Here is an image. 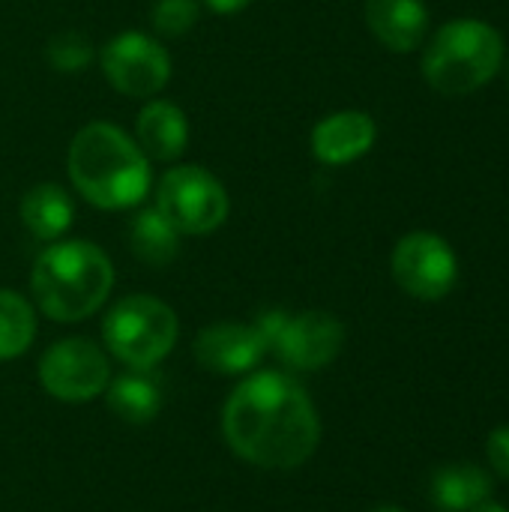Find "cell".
Returning a JSON list of instances; mask_svg holds the SVG:
<instances>
[{"label": "cell", "mask_w": 509, "mask_h": 512, "mask_svg": "<svg viewBox=\"0 0 509 512\" xmlns=\"http://www.w3.org/2000/svg\"><path fill=\"white\" fill-rule=\"evenodd\" d=\"M489 465L495 468V474H501L504 480H509V426L504 429H495L489 435Z\"/></svg>", "instance_id": "obj_22"}, {"label": "cell", "mask_w": 509, "mask_h": 512, "mask_svg": "<svg viewBox=\"0 0 509 512\" xmlns=\"http://www.w3.org/2000/svg\"><path fill=\"white\" fill-rule=\"evenodd\" d=\"M30 288L36 306L60 324L84 321L114 288L111 258L87 240L51 243L33 264Z\"/></svg>", "instance_id": "obj_3"}, {"label": "cell", "mask_w": 509, "mask_h": 512, "mask_svg": "<svg viewBox=\"0 0 509 512\" xmlns=\"http://www.w3.org/2000/svg\"><path fill=\"white\" fill-rule=\"evenodd\" d=\"M468 512H507L501 504H480V507H474V510Z\"/></svg>", "instance_id": "obj_24"}, {"label": "cell", "mask_w": 509, "mask_h": 512, "mask_svg": "<svg viewBox=\"0 0 509 512\" xmlns=\"http://www.w3.org/2000/svg\"><path fill=\"white\" fill-rule=\"evenodd\" d=\"M504 66V36L480 18L447 21L423 51V78L441 96H468Z\"/></svg>", "instance_id": "obj_4"}, {"label": "cell", "mask_w": 509, "mask_h": 512, "mask_svg": "<svg viewBox=\"0 0 509 512\" xmlns=\"http://www.w3.org/2000/svg\"><path fill=\"white\" fill-rule=\"evenodd\" d=\"M177 315L168 303L150 294L117 300L102 321V342L129 369L159 366L177 345Z\"/></svg>", "instance_id": "obj_5"}, {"label": "cell", "mask_w": 509, "mask_h": 512, "mask_svg": "<svg viewBox=\"0 0 509 512\" xmlns=\"http://www.w3.org/2000/svg\"><path fill=\"white\" fill-rule=\"evenodd\" d=\"M390 270L405 294L426 303L444 300L459 279V261L453 246L432 231L405 234L393 249Z\"/></svg>", "instance_id": "obj_8"}, {"label": "cell", "mask_w": 509, "mask_h": 512, "mask_svg": "<svg viewBox=\"0 0 509 512\" xmlns=\"http://www.w3.org/2000/svg\"><path fill=\"white\" fill-rule=\"evenodd\" d=\"M147 372L150 369H132L126 375L108 381V387H105V402H108L111 414L129 426H144V423L156 420V414L162 411L159 381Z\"/></svg>", "instance_id": "obj_16"}, {"label": "cell", "mask_w": 509, "mask_h": 512, "mask_svg": "<svg viewBox=\"0 0 509 512\" xmlns=\"http://www.w3.org/2000/svg\"><path fill=\"white\" fill-rule=\"evenodd\" d=\"M36 336L33 306L9 288H0V363L21 357Z\"/></svg>", "instance_id": "obj_19"}, {"label": "cell", "mask_w": 509, "mask_h": 512, "mask_svg": "<svg viewBox=\"0 0 509 512\" xmlns=\"http://www.w3.org/2000/svg\"><path fill=\"white\" fill-rule=\"evenodd\" d=\"M492 492V480L483 468L459 462L444 465L432 477V501L444 512H468L480 504H486Z\"/></svg>", "instance_id": "obj_17"}, {"label": "cell", "mask_w": 509, "mask_h": 512, "mask_svg": "<svg viewBox=\"0 0 509 512\" xmlns=\"http://www.w3.org/2000/svg\"><path fill=\"white\" fill-rule=\"evenodd\" d=\"M21 222L36 240H60L75 216L72 198L63 186L57 183H36L33 189L24 192L21 198Z\"/></svg>", "instance_id": "obj_15"}, {"label": "cell", "mask_w": 509, "mask_h": 512, "mask_svg": "<svg viewBox=\"0 0 509 512\" xmlns=\"http://www.w3.org/2000/svg\"><path fill=\"white\" fill-rule=\"evenodd\" d=\"M378 126L366 111L327 114L312 129V156L321 165H348L375 147Z\"/></svg>", "instance_id": "obj_12"}, {"label": "cell", "mask_w": 509, "mask_h": 512, "mask_svg": "<svg viewBox=\"0 0 509 512\" xmlns=\"http://www.w3.org/2000/svg\"><path fill=\"white\" fill-rule=\"evenodd\" d=\"M153 30L162 36H183L198 21V0H156L150 9Z\"/></svg>", "instance_id": "obj_21"}, {"label": "cell", "mask_w": 509, "mask_h": 512, "mask_svg": "<svg viewBox=\"0 0 509 512\" xmlns=\"http://www.w3.org/2000/svg\"><path fill=\"white\" fill-rule=\"evenodd\" d=\"M177 234H213L228 219V192L225 186L201 165L168 168L156 189L153 204Z\"/></svg>", "instance_id": "obj_6"}, {"label": "cell", "mask_w": 509, "mask_h": 512, "mask_svg": "<svg viewBox=\"0 0 509 512\" xmlns=\"http://www.w3.org/2000/svg\"><path fill=\"white\" fill-rule=\"evenodd\" d=\"M129 246L141 264L165 267L180 252V234L156 207H147V210H138L129 225Z\"/></svg>", "instance_id": "obj_18"}, {"label": "cell", "mask_w": 509, "mask_h": 512, "mask_svg": "<svg viewBox=\"0 0 509 512\" xmlns=\"http://www.w3.org/2000/svg\"><path fill=\"white\" fill-rule=\"evenodd\" d=\"M507 84H509V63H507Z\"/></svg>", "instance_id": "obj_26"}, {"label": "cell", "mask_w": 509, "mask_h": 512, "mask_svg": "<svg viewBox=\"0 0 509 512\" xmlns=\"http://www.w3.org/2000/svg\"><path fill=\"white\" fill-rule=\"evenodd\" d=\"M345 345V327L330 312H300L288 315L279 339L270 351L279 354V360L300 372H315L330 366Z\"/></svg>", "instance_id": "obj_10"}, {"label": "cell", "mask_w": 509, "mask_h": 512, "mask_svg": "<svg viewBox=\"0 0 509 512\" xmlns=\"http://www.w3.org/2000/svg\"><path fill=\"white\" fill-rule=\"evenodd\" d=\"M45 57H48V63L57 72H66V75L69 72H81L93 60V42L84 33H78V30H63V33L51 36Z\"/></svg>", "instance_id": "obj_20"}, {"label": "cell", "mask_w": 509, "mask_h": 512, "mask_svg": "<svg viewBox=\"0 0 509 512\" xmlns=\"http://www.w3.org/2000/svg\"><path fill=\"white\" fill-rule=\"evenodd\" d=\"M75 192L99 210H126L147 198L150 165L138 141L114 123L96 120L75 132L66 156Z\"/></svg>", "instance_id": "obj_2"}, {"label": "cell", "mask_w": 509, "mask_h": 512, "mask_svg": "<svg viewBox=\"0 0 509 512\" xmlns=\"http://www.w3.org/2000/svg\"><path fill=\"white\" fill-rule=\"evenodd\" d=\"M39 381L45 393L57 402L84 405L105 393L111 381V366L96 342L84 336H69L54 342L39 357Z\"/></svg>", "instance_id": "obj_7"}, {"label": "cell", "mask_w": 509, "mask_h": 512, "mask_svg": "<svg viewBox=\"0 0 509 512\" xmlns=\"http://www.w3.org/2000/svg\"><path fill=\"white\" fill-rule=\"evenodd\" d=\"M195 360L213 375H246L255 372L270 351L255 324L216 321L195 339Z\"/></svg>", "instance_id": "obj_11"}, {"label": "cell", "mask_w": 509, "mask_h": 512, "mask_svg": "<svg viewBox=\"0 0 509 512\" xmlns=\"http://www.w3.org/2000/svg\"><path fill=\"white\" fill-rule=\"evenodd\" d=\"M252 0H204V6L210 9V12H219V15H234V12H240V9H246Z\"/></svg>", "instance_id": "obj_23"}, {"label": "cell", "mask_w": 509, "mask_h": 512, "mask_svg": "<svg viewBox=\"0 0 509 512\" xmlns=\"http://www.w3.org/2000/svg\"><path fill=\"white\" fill-rule=\"evenodd\" d=\"M135 135L144 156L159 162H174L183 156L189 144V120L174 102L153 99L138 111Z\"/></svg>", "instance_id": "obj_14"}, {"label": "cell", "mask_w": 509, "mask_h": 512, "mask_svg": "<svg viewBox=\"0 0 509 512\" xmlns=\"http://www.w3.org/2000/svg\"><path fill=\"white\" fill-rule=\"evenodd\" d=\"M228 447L249 465L291 471L312 459L321 441V420L309 393L282 372L246 375L222 411Z\"/></svg>", "instance_id": "obj_1"}, {"label": "cell", "mask_w": 509, "mask_h": 512, "mask_svg": "<svg viewBox=\"0 0 509 512\" xmlns=\"http://www.w3.org/2000/svg\"><path fill=\"white\" fill-rule=\"evenodd\" d=\"M99 63H102L108 84L117 93L135 96V99L156 96L171 78V57L162 48V42L138 30L117 33L102 48Z\"/></svg>", "instance_id": "obj_9"}, {"label": "cell", "mask_w": 509, "mask_h": 512, "mask_svg": "<svg viewBox=\"0 0 509 512\" xmlns=\"http://www.w3.org/2000/svg\"><path fill=\"white\" fill-rule=\"evenodd\" d=\"M363 12L375 39L399 54L420 48L429 33V9L423 0H366Z\"/></svg>", "instance_id": "obj_13"}, {"label": "cell", "mask_w": 509, "mask_h": 512, "mask_svg": "<svg viewBox=\"0 0 509 512\" xmlns=\"http://www.w3.org/2000/svg\"><path fill=\"white\" fill-rule=\"evenodd\" d=\"M372 512H405V510H399V507H378V510H372Z\"/></svg>", "instance_id": "obj_25"}]
</instances>
